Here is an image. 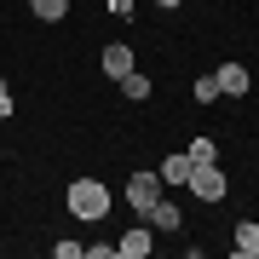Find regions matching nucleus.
<instances>
[{
    "instance_id": "f257e3e1",
    "label": "nucleus",
    "mask_w": 259,
    "mask_h": 259,
    "mask_svg": "<svg viewBox=\"0 0 259 259\" xmlns=\"http://www.w3.org/2000/svg\"><path fill=\"white\" fill-rule=\"evenodd\" d=\"M69 213L75 219H104V213H110V190H104L98 179H75L69 185Z\"/></svg>"
},
{
    "instance_id": "f03ea898",
    "label": "nucleus",
    "mask_w": 259,
    "mask_h": 259,
    "mask_svg": "<svg viewBox=\"0 0 259 259\" xmlns=\"http://www.w3.org/2000/svg\"><path fill=\"white\" fill-rule=\"evenodd\" d=\"M127 202H133L139 219H150V207L161 202V173H133L127 179Z\"/></svg>"
},
{
    "instance_id": "7ed1b4c3",
    "label": "nucleus",
    "mask_w": 259,
    "mask_h": 259,
    "mask_svg": "<svg viewBox=\"0 0 259 259\" xmlns=\"http://www.w3.org/2000/svg\"><path fill=\"white\" fill-rule=\"evenodd\" d=\"M190 196H196V202H219V196H225V173H219V167H196V173H190V185H185Z\"/></svg>"
},
{
    "instance_id": "20e7f679",
    "label": "nucleus",
    "mask_w": 259,
    "mask_h": 259,
    "mask_svg": "<svg viewBox=\"0 0 259 259\" xmlns=\"http://www.w3.org/2000/svg\"><path fill=\"white\" fill-rule=\"evenodd\" d=\"M213 81H219V98H242V93L253 87V75L242 69V64H219V69H213Z\"/></svg>"
},
{
    "instance_id": "39448f33",
    "label": "nucleus",
    "mask_w": 259,
    "mask_h": 259,
    "mask_svg": "<svg viewBox=\"0 0 259 259\" xmlns=\"http://www.w3.org/2000/svg\"><path fill=\"white\" fill-rule=\"evenodd\" d=\"M150 248H156V236H150V231H144V225H139V231H127V236H121V242H115V253H127V259H144Z\"/></svg>"
},
{
    "instance_id": "423d86ee",
    "label": "nucleus",
    "mask_w": 259,
    "mask_h": 259,
    "mask_svg": "<svg viewBox=\"0 0 259 259\" xmlns=\"http://www.w3.org/2000/svg\"><path fill=\"white\" fill-rule=\"evenodd\" d=\"M190 173H196L190 156H167L161 161V185H190Z\"/></svg>"
},
{
    "instance_id": "0eeeda50",
    "label": "nucleus",
    "mask_w": 259,
    "mask_h": 259,
    "mask_svg": "<svg viewBox=\"0 0 259 259\" xmlns=\"http://www.w3.org/2000/svg\"><path fill=\"white\" fill-rule=\"evenodd\" d=\"M127 69H133V47H121V40H115V47H104V75H115V81H121Z\"/></svg>"
},
{
    "instance_id": "6e6552de",
    "label": "nucleus",
    "mask_w": 259,
    "mask_h": 259,
    "mask_svg": "<svg viewBox=\"0 0 259 259\" xmlns=\"http://www.w3.org/2000/svg\"><path fill=\"white\" fill-rule=\"evenodd\" d=\"M236 253H242V259H259V225H253V219L236 225Z\"/></svg>"
},
{
    "instance_id": "1a4fd4ad",
    "label": "nucleus",
    "mask_w": 259,
    "mask_h": 259,
    "mask_svg": "<svg viewBox=\"0 0 259 259\" xmlns=\"http://www.w3.org/2000/svg\"><path fill=\"white\" fill-rule=\"evenodd\" d=\"M150 231H179V207L167 202V196H161L156 207H150Z\"/></svg>"
},
{
    "instance_id": "9d476101",
    "label": "nucleus",
    "mask_w": 259,
    "mask_h": 259,
    "mask_svg": "<svg viewBox=\"0 0 259 259\" xmlns=\"http://www.w3.org/2000/svg\"><path fill=\"white\" fill-rule=\"evenodd\" d=\"M29 12L40 23H58V18H69V0H29Z\"/></svg>"
},
{
    "instance_id": "9b49d317",
    "label": "nucleus",
    "mask_w": 259,
    "mask_h": 259,
    "mask_svg": "<svg viewBox=\"0 0 259 259\" xmlns=\"http://www.w3.org/2000/svg\"><path fill=\"white\" fill-rule=\"evenodd\" d=\"M121 93H127L133 104H144V98H150V81H144L139 69H127V75H121Z\"/></svg>"
},
{
    "instance_id": "f8f14e48",
    "label": "nucleus",
    "mask_w": 259,
    "mask_h": 259,
    "mask_svg": "<svg viewBox=\"0 0 259 259\" xmlns=\"http://www.w3.org/2000/svg\"><path fill=\"white\" fill-rule=\"evenodd\" d=\"M185 156H190L196 167H207V161H219V150H213V139H196V144L185 150Z\"/></svg>"
},
{
    "instance_id": "ddd939ff",
    "label": "nucleus",
    "mask_w": 259,
    "mask_h": 259,
    "mask_svg": "<svg viewBox=\"0 0 259 259\" xmlns=\"http://www.w3.org/2000/svg\"><path fill=\"white\" fill-rule=\"evenodd\" d=\"M219 98V81H213V75H202V81H196V104H213Z\"/></svg>"
},
{
    "instance_id": "4468645a",
    "label": "nucleus",
    "mask_w": 259,
    "mask_h": 259,
    "mask_svg": "<svg viewBox=\"0 0 259 259\" xmlns=\"http://www.w3.org/2000/svg\"><path fill=\"white\" fill-rule=\"evenodd\" d=\"M110 12H115V18H139V12H133V0H110Z\"/></svg>"
},
{
    "instance_id": "2eb2a0df",
    "label": "nucleus",
    "mask_w": 259,
    "mask_h": 259,
    "mask_svg": "<svg viewBox=\"0 0 259 259\" xmlns=\"http://www.w3.org/2000/svg\"><path fill=\"white\" fill-rule=\"evenodd\" d=\"M156 6H161V12H179V6H185V0H156Z\"/></svg>"
},
{
    "instance_id": "dca6fc26",
    "label": "nucleus",
    "mask_w": 259,
    "mask_h": 259,
    "mask_svg": "<svg viewBox=\"0 0 259 259\" xmlns=\"http://www.w3.org/2000/svg\"><path fill=\"white\" fill-rule=\"evenodd\" d=\"M6 115H12V93H6V98H0V121H6Z\"/></svg>"
},
{
    "instance_id": "f3484780",
    "label": "nucleus",
    "mask_w": 259,
    "mask_h": 259,
    "mask_svg": "<svg viewBox=\"0 0 259 259\" xmlns=\"http://www.w3.org/2000/svg\"><path fill=\"white\" fill-rule=\"evenodd\" d=\"M0 98H6V81H0Z\"/></svg>"
}]
</instances>
